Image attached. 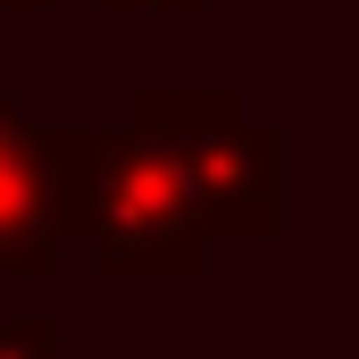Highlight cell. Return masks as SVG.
Returning <instances> with one entry per match:
<instances>
[{
	"label": "cell",
	"instance_id": "1",
	"mask_svg": "<svg viewBox=\"0 0 359 359\" xmlns=\"http://www.w3.org/2000/svg\"><path fill=\"white\" fill-rule=\"evenodd\" d=\"M67 243H84L92 268L117 284H192L209 268V234L184 192V168L134 126H76Z\"/></svg>",
	"mask_w": 359,
	"mask_h": 359
},
{
	"label": "cell",
	"instance_id": "2",
	"mask_svg": "<svg viewBox=\"0 0 359 359\" xmlns=\"http://www.w3.org/2000/svg\"><path fill=\"white\" fill-rule=\"evenodd\" d=\"M126 126L184 168L209 243H276L284 234V134L251 117L234 84H142Z\"/></svg>",
	"mask_w": 359,
	"mask_h": 359
},
{
	"label": "cell",
	"instance_id": "4",
	"mask_svg": "<svg viewBox=\"0 0 359 359\" xmlns=\"http://www.w3.org/2000/svg\"><path fill=\"white\" fill-rule=\"evenodd\" d=\"M0 359H59V318L50 309H0Z\"/></svg>",
	"mask_w": 359,
	"mask_h": 359
},
{
	"label": "cell",
	"instance_id": "3",
	"mask_svg": "<svg viewBox=\"0 0 359 359\" xmlns=\"http://www.w3.org/2000/svg\"><path fill=\"white\" fill-rule=\"evenodd\" d=\"M67 151H76V126H34L0 92V284H50V268H59Z\"/></svg>",
	"mask_w": 359,
	"mask_h": 359
},
{
	"label": "cell",
	"instance_id": "5",
	"mask_svg": "<svg viewBox=\"0 0 359 359\" xmlns=\"http://www.w3.org/2000/svg\"><path fill=\"white\" fill-rule=\"evenodd\" d=\"M109 17H134V8H168V17H201L209 0H100Z\"/></svg>",
	"mask_w": 359,
	"mask_h": 359
},
{
	"label": "cell",
	"instance_id": "6",
	"mask_svg": "<svg viewBox=\"0 0 359 359\" xmlns=\"http://www.w3.org/2000/svg\"><path fill=\"white\" fill-rule=\"evenodd\" d=\"M42 8H59V0H0V17H42Z\"/></svg>",
	"mask_w": 359,
	"mask_h": 359
}]
</instances>
